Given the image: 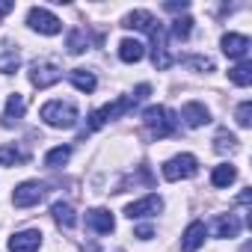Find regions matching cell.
Masks as SVG:
<instances>
[{"label": "cell", "instance_id": "obj_6", "mask_svg": "<svg viewBox=\"0 0 252 252\" xmlns=\"http://www.w3.org/2000/svg\"><path fill=\"white\" fill-rule=\"evenodd\" d=\"M27 27L36 30V33H42V36H57V33L63 30V21H60L54 12H48V9H42V6H33V9L27 12Z\"/></svg>", "mask_w": 252, "mask_h": 252}, {"label": "cell", "instance_id": "obj_25", "mask_svg": "<svg viewBox=\"0 0 252 252\" xmlns=\"http://www.w3.org/2000/svg\"><path fill=\"white\" fill-rule=\"evenodd\" d=\"M65 48H68V54L80 57V54L89 48V39H86V33H83V30H71V33H68V39H65Z\"/></svg>", "mask_w": 252, "mask_h": 252}, {"label": "cell", "instance_id": "obj_33", "mask_svg": "<svg viewBox=\"0 0 252 252\" xmlns=\"http://www.w3.org/2000/svg\"><path fill=\"white\" fill-rule=\"evenodd\" d=\"M163 9H169V12H184V9H187V0H169V3H163Z\"/></svg>", "mask_w": 252, "mask_h": 252}, {"label": "cell", "instance_id": "obj_31", "mask_svg": "<svg viewBox=\"0 0 252 252\" xmlns=\"http://www.w3.org/2000/svg\"><path fill=\"white\" fill-rule=\"evenodd\" d=\"M149 95H152V86H149V83H140V86L134 89V95H131V101H134V104H140V101H146Z\"/></svg>", "mask_w": 252, "mask_h": 252}, {"label": "cell", "instance_id": "obj_28", "mask_svg": "<svg viewBox=\"0 0 252 252\" xmlns=\"http://www.w3.org/2000/svg\"><path fill=\"white\" fill-rule=\"evenodd\" d=\"M234 149H237V137H234V134H228V131H220V134L214 137V152L225 155V152H234Z\"/></svg>", "mask_w": 252, "mask_h": 252}, {"label": "cell", "instance_id": "obj_27", "mask_svg": "<svg viewBox=\"0 0 252 252\" xmlns=\"http://www.w3.org/2000/svg\"><path fill=\"white\" fill-rule=\"evenodd\" d=\"M169 33H172V39H187V36L193 33V18H190V15L175 18V21H172V27H169Z\"/></svg>", "mask_w": 252, "mask_h": 252}, {"label": "cell", "instance_id": "obj_18", "mask_svg": "<svg viewBox=\"0 0 252 252\" xmlns=\"http://www.w3.org/2000/svg\"><path fill=\"white\" fill-rule=\"evenodd\" d=\"M146 57V45L140 39H122L119 42V60L122 63H140Z\"/></svg>", "mask_w": 252, "mask_h": 252}, {"label": "cell", "instance_id": "obj_24", "mask_svg": "<svg viewBox=\"0 0 252 252\" xmlns=\"http://www.w3.org/2000/svg\"><path fill=\"white\" fill-rule=\"evenodd\" d=\"M24 160H27V155L18 146H0V166H18Z\"/></svg>", "mask_w": 252, "mask_h": 252}, {"label": "cell", "instance_id": "obj_20", "mask_svg": "<svg viewBox=\"0 0 252 252\" xmlns=\"http://www.w3.org/2000/svg\"><path fill=\"white\" fill-rule=\"evenodd\" d=\"M68 80H71V86L80 89V92H95V86H98L95 74L86 71V68H74V71H68Z\"/></svg>", "mask_w": 252, "mask_h": 252}, {"label": "cell", "instance_id": "obj_3", "mask_svg": "<svg viewBox=\"0 0 252 252\" xmlns=\"http://www.w3.org/2000/svg\"><path fill=\"white\" fill-rule=\"evenodd\" d=\"M137 104L131 101V95H122V98H116L113 104H107V107H101V110H95L92 116H89V131H98V128H104L107 122H113V119H119V116H125L128 110H134Z\"/></svg>", "mask_w": 252, "mask_h": 252}, {"label": "cell", "instance_id": "obj_16", "mask_svg": "<svg viewBox=\"0 0 252 252\" xmlns=\"http://www.w3.org/2000/svg\"><path fill=\"white\" fill-rule=\"evenodd\" d=\"M21 65V51L15 42H0V71L3 74H15Z\"/></svg>", "mask_w": 252, "mask_h": 252}, {"label": "cell", "instance_id": "obj_30", "mask_svg": "<svg viewBox=\"0 0 252 252\" xmlns=\"http://www.w3.org/2000/svg\"><path fill=\"white\" fill-rule=\"evenodd\" d=\"M190 68H199V71H211L214 68V60H208V57H187L184 60Z\"/></svg>", "mask_w": 252, "mask_h": 252}, {"label": "cell", "instance_id": "obj_22", "mask_svg": "<svg viewBox=\"0 0 252 252\" xmlns=\"http://www.w3.org/2000/svg\"><path fill=\"white\" fill-rule=\"evenodd\" d=\"M228 80L234 83V86H249L252 83V63H237L234 68H228Z\"/></svg>", "mask_w": 252, "mask_h": 252}, {"label": "cell", "instance_id": "obj_35", "mask_svg": "<svg viewBox=\"0 0 252 252\" xmlns=\"http://www.w3.org/2000/svg\"><path fill=\"white\" fill-rule=\"evenodd\" d=\"M240 252H249V243H246V246H243V249H240Z\"/></svg>", "mask_w": 252, "mask_h": 252}, {"label": "cell", "instance_id": "obj_29", "mask_svg": "<svg viewBox=\"0 0 252 252\" xmlns=\"http://www.w3.org/2000/svg\"><path fill=\"white\" fill-rule=\"evenodd\" d=\"M237 125H240V128H249V125H252V104L249 101H243L237 107Z\"/></svg>", "mask_w": 252, "mask_h": 252}, {"label": "cell", "instance_id": "obj_12", "mask_svg": "<svg viewBox=\"0 0 252 252\" xmlns=\"http://www.w3.org/2000/svg\"><path fill=\"white\" fill-rule=\"evenodd\" d=\"M181 119H184L187 128H202V125L211 122V110L205 104H199V101H187L181 107Z\"/></svg>", "mask_w": 252, "mask_h": 252}, {"label": "cell", "instance_id": "obj_21", "mask_svg": "<svg viewBox=\"0 0 252 252\" xmlns=\"http://www.w3.org/2000/svg\"><path fill=\"white\" fill-rule=\"evenodd\" d=\"M51 214H54V220H57L63 228H71V225L77 222V217H74V208H71L68 202H54Z\"/></svg>", "mask_w": 252, "mask_h": 252}, {"label": "cell", "instance_id": "obj_34", "mask_svg": "<svg viewBox=\"0 0 252 252\" xmlns=\"http://www.w3.org/2000/svg\"><path fill=\"white\" fill-rule=\"evenodd\" d=\"M12 9H15L12 0H0V15H6V12H12Z\"/></svg>", "mask_w": 252, "mask_h": 252}, {"label": "cell", "instance_id": "obj_17", "mask_svg": "<svg viewBox=\"0 0 252 252\" xmlns=\"http://www.w3.org/2000/svg\"><path fill=\"white\" fill-rule=\"evenodd\" d=\"M240 234V220L234 214H220L214 220V237H237Z\"/></svg>", "mask_w": 252, "mask_h": 252}, {"label": "cell", "instance_id": "obj_15", "mask_svg": "<svg viewBox=\"0 0 252 252\" xmlns=\"http://www.w3.org/2000/svg\"><path fill=\"white\" fill-rule=\"evenodd\" d=\"M155 24H158V18H155L152 12H146V9H134V12H128V15L122 18V27H128V30H143V33H152Z\"/></svg>", "mask_w": 252, "mask_h": 252}, {"label": "cell", "instance_id": "obj_26", "mask_svg": "<svg viewBox=\"0 0 252 252\" xmlns=\"http://www.w3.org/2000/svg\"><path fill=\"white\" fill-rule=\"evenodd\" d=\"M68 158H71V149L68 146H57V149H51L48 155H45V166H63V163H68Z\"/></svg>", "mask_w": 252, "mask_h": 252}, {"label": "cell", "instance_id": "obj_10", "mask_svg": "<svg viewBox=\"0 0 252 252\" xmlns=\"http://www.w3.org/2000/svg\"><path fill=\"white\" fill-rule=\"evenodd\" d=\"M42 246V231L39 228H24L9 237V252H39Z\"/></svg>", "mask_w": 252, "mask_h": 252}, {"label": "cell", "instance_id": "obj_32", "mask_svg": "<svg viewBox=\"0 0 252 252\" xmlns=\"http://www.w3.org/2000/svg\"><path fill=\"white\" fill-rule=\"evenodd\" d=\"M134 237H137V240H152V237H155V228H152V225H137V228H134Z\"/></svg>", "mask_w": 252, "mask_h": 252}, {"label": "cell", "instance_id": "obj_2", "mask_svg": "<svg viewBox=\"0 0 252 252\" xmlns=\"http://www.w3.org/2000/svg\"><path fill=\"white\" fill-rule=\"evenodd\" d=\"M143 125H146V128H149V134L152 137H169L172 131H175V116L166 110V107H160V104H155V107H146L143 110Z\"/></svg>", "mask_w": 252, "mask_h": 252}, {"label": "cell", "instance_id": "obj_4", "mask_svg": "<svg viewBox=\"0 0 252 252\" xmlns=\"http://www.w3.org/2000/svg\"><path fill=\"white\" fill-rule=\"evenodd\" d=\"M163 178L166 181H181V178H193L196 172H199V160L193 158V155H175V158H169L166 163H163Z\"/></svg>", "mask_w": 252, "mask_h": 252}, {"label": "cell", "instance_id": "obj_13", "mask_svg": "<svg viewBox=\"0 0 252 252\" xmlns=\"http://www.w3.org/2000/svg\"><path fill=\"white\" fill-rule=\"evenodd\" d=\"M205 237H208L205 222H202V220H193V222L184 228V234H181V249H184V252H196V249L205 243Z\"/></svg>", "mask_w": 252, "mask_h": 252}, {"label": "cell", "instance_id": "obj_23", "mask_svg": "<svg viewBox=\"0 0 252 252\" xmlns=\"http://www.w3.org/2000/svg\"><path fill=\"white\" fill-rule=\"evenodd\" d=\"M234 178H237V169H234L231 163H220V166L211 172V184H214V187H228Z\"/></svg>", "mask_w": 252, "mask_h": 252}, {"label": "cell", "instance_id": "obj_5", "mask_svg": "<svg viewBox=\"0 0 252 252\" xmlns=\"http://www.w3.org/2000/svg\"><path fill=\"white\" fill-rule=\"evenodd\" d=\"M152 36V63H155V68L158 71H166L172 63H175V57L169 54V48H166V27L158 21L155 24V30L149 33Z\"/></svg>", "mask_w": 252, "mask_h": 252}, {"label": "cell", "instance_id": "obj_11", "mask_svg": "<svg viewBox=\"0 0 252 252\" xmlns=\"http://www.w3.org/2000/svg\"><path fill=\"white\" fill-rule=\"evenodd\" d=\"M220 45H222V54L231 57V60H243L249 54V48H252L249 36H243V33H225Z\"/></svg>", "mask_w": 252, "mask_h": 252}, {"label": "cell", "instance_id": "obj_9", "mask_svg": "<svg viewBox=\"0 0 252 252\" xmlns=\"http://www.w3.org/2000/svg\"><path fill=\"white\" fill-rule=\"evenodd\" d=\"M160 211H163V199H160L158 193H152V196H146V199L131 202L128 208H125V217L143 220V217H155V214H160Z\"/></svg>", "mask_w": 252, "mask_h": 252}, {"label": "cell", "instance_id": "obj_19", "mask_svg": "<svg viewBox=\"0 0 252 252\" xmlns=\"http://www.w3.org/2000/svg\"><path fill=\"white\" fill-rule=\"evenodd\" d=\"M24 110H27V101H24V95H9V101H6V110H3V128H12V125L24 116Z\"/></svg>", "mask_w": 252, "mask_h": 252}, {"label": "cell", "instance_id": "obj_1", "mask_svg": "<svg viewBox=\"0 0 252 252\" xmlns=\"http://www.w3.org/2000/svg\"><path fill=\"white\" fill-rule=\"evenodd\" d=\"M39 116H42L45 125H51V128L68 131V128H74V125H77L80 110H77L74 101H48V104L39 110Z\"/></svg>", "mask_w": 252, "mask_h": 252}, {"label": "cell", "instance_id": "obj_8", "mask_svg": "<svg viewBox=\"0 0 252 252\" xmlns=\"http://www.w3.org/2000/svg\"><path fill=\"white\" fill-rule=\"evenodd\" d=\"M45 190H48L45 181H24V184L15 187L12 202H15V208H33L45 199Z\"/></svg>", "mask_w": 252, "mask_h": 252}, {"label": "cell", "instance_id": "obj_14", "mask_svg": "<svg viewBox=\"0 0 252 252\" xmlns=\"http://www.w3.org/2000/svg\"><path fill=\"white\" fill-rule=\"evenodd\" d=\"M86 225H89L95 234H110V231L116 228V220H113V214H110L107 208H92V211L86 214Z\"/></svg>", "mask_w": 252, "mask_h": 252}, {"label": "cell", "instance_id": "obj_7", "mask_svg": "<svg viewBox=\"0 0 252 252\" xmlns=\"http://www.w3.org/2000/svg\"><path fill=\"white\" fill-rule=\"evenodd\" d=\"M60 77H63V71H60V65L51 63V60H39V63L30 65V83H33L36 89H48V86H54Z\"/></svg>", "mask_w": 252, "mask_h": 252}]
</instances>
